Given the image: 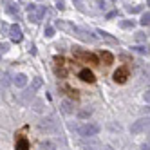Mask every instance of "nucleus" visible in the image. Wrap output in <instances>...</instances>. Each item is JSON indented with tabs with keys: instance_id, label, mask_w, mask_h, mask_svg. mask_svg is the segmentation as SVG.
I'll return each instance as SVG.
<instances>
[{
	"instance_id": "4468645a",
	"label": "nucleus",
	"mask_w": 150,
	"mask_h": 150,
	"mask_svg": "<svg viewBox=\"0 0 150 150\" xmlns=\"http://www.w3.org/2000/svg\"><path fill=\"white\" fill-rule=\"evenodd\" d=\"M62 110L65 112V114H71V112H72V103H71V101H63V103H62Z\"/></svg>"
},
{
	"instance_id": "f3484780",
	"label": "nucleus",
	"mask_w": 150,
	"mask_h": 150,
	"mask_svg": "<svg viewBox=\"0 0 150 150\" xmlns=\"http://www.w3.org/2000/svg\"><path fill=\"white\" fill-rule=\"evenodd\" d=\"M148 22H150V15H148V11H146V13H143L141 20H139V24H141V25H148Z\"/></svg>"
},
{
	"instance_id": "bb28decb",
	"label": "nucleus",
	"mask_w": 150,
	"mask_h": 150,
	"mask_svg": "<svg viewBox=\"0 0 150 150\" xmlns=\"http://www.w3.org/2000/svg\"><path fill=\"white\" fill-rule=\"evenodd\" d=\"M89 150H98V148H89Z\"/></svg>"
},
{
	"instance_id": "f03ea898",
	"label": "nucleus",
	"mask_w": 150,
	"mask_h": 150,
	"mask_svg": "<svg viewBox=\"0 0 150 150\" xmlns=\"http://www.w3.org/2000/svg\"><path fill=\"white\" fill-rule=\"evenodd\" d=\"M78 132L83 137H92V136H96L100 132V125L98 123H85V125L78 127Z\"/></svg>"
},
{
	"instance_id": "b1692460",
	"label": "nucleus",
	"mask_w": 150,
	"mask_h": 150,
	"mask_svg": "<svg viewBox=\"0 0 150 150\" xmlns=\"http://www.w3.org/2000/svg\"><path fill=\"white\" fill-rule=\"evenodd\" d=\"M78 116H80L81 120H83V117H89V116H91V112H87V110H81V112H80Z\"/></svg>"
},
{
	"instance_id": "393cba45",
	"label": "nucleus",
	"mask_w": 150,
	"mask_h": 150,
	"mask_svg": "<svg viewBox=\"0 0 150 150\" xmlns=\"http://www.w3.org/2000/svg\"><path fill=\"white\" fill-rule=\"evenodd\" d=\"M56 6H58V9H63V7H65V4H63V2H62V0H60V2H58Z\"/></svg>"
},
{
	"instance_id": "9d476101",
	"label": "nucleus",
	"mask_w": 150,
	"mask_h": 150,
	"mask_svg": "<svg viewBox=\"0 0 150 150\" xmlns=\"http://www.w3.org/2000/svg\"><path fill=\"white\" fill-rule=\"evenodd\" d=\"M13 83L16 85L18 89H22V87H25V85H27V76L20 72V74H16V76H13Z\"/></svg>"
},
{
	"instance_id": "f8f14e48",
	"label": "nucleus",
	"mask_w": 150,
	"mask_h": 150,
	"mask_svg": "<svg viewBox=\"0 0 150 150\" xmlns=\"http://www.w3.org/2000/svg\"><path fill=\"white\" fill-rule=\"evenodd\" d=\"M101 60L105 62V65H110V63L114 62V56L110 54L109 51H101Z\"/></svg>"
},
{
	"instance_id": "1a4fd4ad",
	"label": "nucleus",
	"mask_w": 150,
	"mask_h": 150,
	"mask_svg": "<svg viewBox=\"0 0 150 150\" xmlns=\"http://www.w3.org/2000/svg\"><path fill=\"white\" fill-rule=\"evenodd\" d=\"M80 80L87 81V83H94V81H96L92 71H89V69H81V71H80Z\"/></svg>"
},
{
	"instance_id": "6e6552de",
	"label": "nucleus",
	"mask_w": 150,
	"mask_h": 150,
	"mask_svg": "<svg viewBox=\"0 0 150 150\" xmlns=\"http://www.w3.org/2000/svg\"><path fill=\"white\" fill-rule=\"evenodd\" d=\"M128 78V69L127 67H120L116 72H114V81L116 83H125Z\"/></svg>"
},
{
	"instance_id": "423d86ee",
	"label": "nucleus",
	"mask_w": 150,
	"mask_h": 150,
	"mask_svg": "<svg viewBox=\"0 0 150 150\" xmlns=\"http://www.w3.org/2000/svg\"><path fill=\"white\" fill-rule=\"evenodd\" d=\"M40 128L42 130H45V132H49V134H54V132H58V127H56V121L52 120V117H49V120H44L40 123Z\"/></svg>"
},
{
	"instance_id": "2eb2a0df",
	"label": "nucleus",
	"mask_w": 150,
	"mask_h": 150,
	"mask_svg": "<svg viewBox=\"0 0 150 150\" xmlns=\"http://www.w3.org/2000/svg\"><path fill=\"white\" fill-rule=\"evenodd\" d=\"M7 13H9V15H15V16H18V6H15V4H9V6H7Z\"/></svg>"
},
{
	"instance_id": "ddd939ff",
	"label": "nucleus",
	"mask_w": 150,
	"mask_h": 150,
	"mask_svg": "<svg viewBox=\"0 0 150 150\" xmlns=\"http://www.w3.org/2000/svg\"><path fill=\"white\" fill-rule=\"evenodd\" d=\"M44 105H45L44 100H35L31 107H33V110H35V112H44Z\"/></svg>"
},
{
	"instance_id": "39448f33",
	"label": "nucleus",
	"mask_w": 150,
	"mask_h": 150,
	"mask_svg": "<svg viewBox=\"0 0 150 150\" xmlns=\"http://www.w3.org/2000/svg\"><path fill=\"white\" fill-rule=\"evenodd\" d=\"M146 127H148V117H141V120H137V121L132 123L130 132H132V134H139V132H143Z\"/></svg>"
},
{
	"instance_id": "5701e85b",
	"label": "nucleus",
	"mask_w": 150,
	"mask_h": 150,
	"mask_svg": "<svg viewBox=\"0 0 150 150\" xmlns=\"http://www.w3.org/2000/svg\"><path fill=\"white\" fill-rule=\"evenodd\" d=\"M134 51H137V52H141V54H146V47H143V45H137V47H134Z\"/></svg>"
},
{
	"instance_id": "20e7f679",
	"label": "nucleus",
	"mask_w": 150,
	"mask_h": 150,
	"mask_svg": "<svg viewBox=\"0 0 150 150\" xmlns=\"http://www.w3.org/2000/svg\"><path fill=\"white\" fill-rule=\"evenodd\" d=\"M54 72L58 74V76H62V78H65V76H67L65 60H63L62 56H54Z\"/></svg>"
},
{
	"instance_id": "6ab92c4d",
	"label": "nucleus",
	"mask_w": 150,
	"mask_h": 150,
	"mask_svg": "<svg viewBox=\"0 0 150 150\" xmlns=\"http://www.w3.org/2000/svg\"><path fill=\"white\" fill-rule=\"evenodd\" d=\"M42 87V80L40 78H35L33 80V91H36V89H40Z\"/></svg>"
},
{
	"instance_id": "aec40b11",
	"label": "nucleus",
	"mask_w": 150,
	"mask_h": 150,
	"mask_svg": "<svg viewBox=\"0 0 150 150\" xmlns=\"http://www.w3.org/2000/svg\"><path fill=\"white\" fill-rule=\"evenodd\" d=\"M45 36H47V38H52V36H54V27H45Z\"/></svg>"
},
{
	"instance_id": "cd10ccee",
	"label": "nucleus",
	"mask_w": 150,
	"mask_h": 150,
	"mask_svg": "<svg viewBox=\"0 0 150 150\" xmlns=\"http://www.w3.org/2000/svg\"><path fill=\"white\" fill-rule=\"evenodd\" d=\"M56 2H60V0H56Z\"/></svg>"
},
{
	"instance_id": "0eeeda50",
	"label": "nucleus",
	"mask_w": 150,
	"mask_h": 150,
	"mask_svg": "<svg viewBox=\"0 0 150 150\" xmlns=\"http://www.w3.org/2000/svg\"><path fill=\"white\" fill-rule=\"evenodd\" d=\"M9 36H11V40L15 42V44L22 42L24 35H22V29H20V25H18V24H13L11 27H9Z\"/></svg>"
},
{
	"instance_id": "9b49d317",
	"label": "nucleus",
	"mask_w": 150,
	"mask_h": 150,
	"mask_svg": "<svg viewBox=\"0 0 150 150\" xmlns=\"http://www.w3.org/2000/svg\"><path fill=\"white\" fill-rule=\"evenodd\" d=\"M16 150H29V141L25 137H20L16 141Z\"/></svg>"
},
{
	"instance_id": "f257e3e1",
	"label": "nucleus",
	"mask_w": 150,
	"mask_h": 150,
	"mask_svg": "<svg viewBox=\"0 0 150 150\" xmlns=\"http://www.w3.org/2000/svg\"><path fill=\"white\" fill-rule=\"evenodd\" d=\"M27 11H29V22L38 24L45 15V7L44 6H35V4H29L27 6Z\"/></svg>"
},
{
	"instance_id": "a211bd4d",
	"label": "nucleus",
	"mask_w": 150,
	"mask_h": 150,
	"mask_svg": "<svg viewBox=\"0 0 150 150\" xmlns=\"http://www.w3.org/2000/svg\"><path fill=\"white\" fill-rule=\"evenodd\" d=\"M120 25L123 29H128V27H134V22H132V20H123V22H120Z\"/></svg>"
},
{
	"instance_id": "dca6fc26",
	"label": "nucleus",
	"mask_w": 150,
	"mask_h": 150,
	"mask_svg": "<svg viewBox=\"0 0 150 150\" xmlns=\"http://www.w3.org/2000/svg\"><path fill=\"white\" fill-rule=\"evenodd\" d=\"M40 148H42V150H56V145L51 143V141H47V143H42Z\"/></svg>"
},
{
	"instance_id": "412c9836",
	"label": "nucleus",
	"mask_w": 150,
	"mask_h": 150,
	"mask_svg": "<svg viewBox=\"0 0 150 150\" xmlns=\"http://www.w3.org/2000/svg\"><path fill=\"white\" fill-rule=\"evenodd\" d=\"M143 7L141 6H134V7H128V13H141Z\"/></svg>"
},
{
	"instance_id": "7ed1b4c3",
	"label": "nucleus",
	"mask_w": 150,
	"mask_h": 150,
	"mask_svg": "<svg viewBox=\"0 0 150 150\" xmlns=\"http://www.w3.org/2000/svg\"><path fill=\"white\" fill-rule=\"evenodd\" d=\"M74 56L80 58V60L89 62V63H92V65H98V56H96L94 52H89V51H83V49L74 47Z\"/></svg>"
},
{
	"instance_id": "4be33fe9",
	"label": "nucleus",
	"mask_w": 150,
	"mask_h": 150,
	"mask_svg": "<svg viewBox=\"0 0 150 150\" xmlns=\"http://www.w3.org/2000/svg\"><path fill=\"white\" fill-rule=\"evenodd\" d=\"M7 51H9V44H0V54H4Z\"/></svg>"
},
{
	"instance_id": "a878e982",
	"label": "nucleus",
	"mask_w": 150,
	"mask_h": 150,
	"mask_svg": "<svg viewBox=\"0 0 150 150\" xmlns=\"http://www.w3.org/2000/svg\"><path fill=\"white\" fill-rule=\"evenodd\" d=\"M103 150H112V148H110V146H105V148H103Z\"/></svg>"
}]
</instances>
